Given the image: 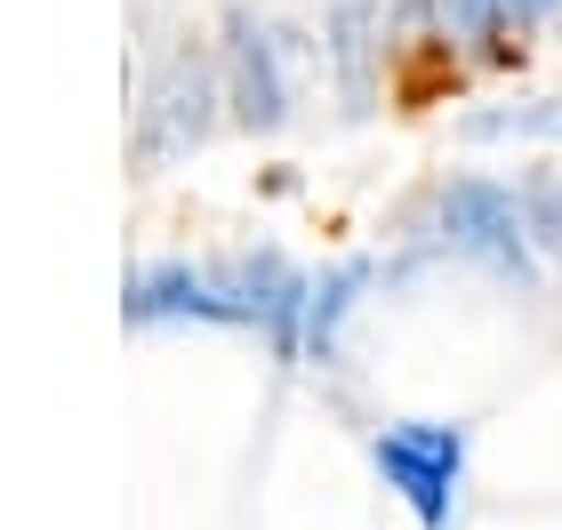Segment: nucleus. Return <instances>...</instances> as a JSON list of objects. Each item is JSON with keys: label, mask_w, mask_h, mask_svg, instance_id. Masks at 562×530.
Listing matches in <instances>:
<instances>
[{"label": "nucleus", "mask_w": 562, "mask_h": 530, "mask_svg": "<svg viewBox=\"0 0 562 530\" xmlns=\"http://www.w3.org/2000/svg\"><path fill=\"white\" fill-rule=\"evenodd\" d=\"M450 16H458V24H467V33H474V41H491V33H498V24H506V0H450Z\"/></svg>", "instance_id": "f257e3e1"}, {"label": "nucleus", "mask_w": 562, "mask_h": 530, "mask_svg": "<svg viewBox=\"0 0 562 530\" xmlns=\"http://www.w3.org/2000/svg\"><path fill=\"white\" fill-rule=\"evenodd\" d=\"M515 9H547V0H515Z\"/></svg>", "instance_id": "f03ea898"}]
</instances>
